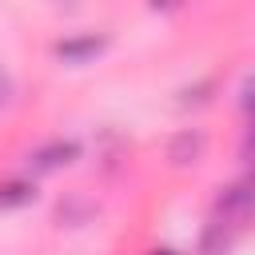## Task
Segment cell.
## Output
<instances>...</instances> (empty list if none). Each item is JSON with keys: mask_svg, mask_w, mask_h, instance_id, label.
Returning a JSON list of instances; mask_svg holds the SVG:
<instances>
[{"mask_svg": "<svg viewBox=\"0 0 255 255\" xmlns=\"http://www.w3.org/2000/svg\"><path fill=\"white\" fill-rule=\"evenodd\" d=\"M100 48V40L96 36H84V40H68V44H60L56 52L64 56V60H80V56H88V52H96Z\"/></svg>", "mask_w": 255, "mask_h": 255, "instance_id": "obj_3", "label": "cell"}, {"mask_svg": "<svg viewBox=\"0 0 255 255\" xmlns=\"http://www.w3.org/2000/svg\"><path fill=\"white\" fill-rule=\"evenodd\" d=\"M24 199H32V187L28 183H8L4 191H0V203L8 207V203H24Z\"/></svg>", "mask_w": 255, "mask_h": 255, "instance_id": "obj_4", "label": "cell"}, {"mask_svg": "<svg viewBox=\"0 0 255 255\" xmlns=\"http://www.w3.org/2000/svg\"><path fill=\"white\" fill-rule=\"evenodd\" d=\"M76 155V143H64V139H56V143H48V147H40L32 159H36V167L40 171H52V167H60V163H68Z\"/></svg>", "mask_w": 255, "mask_h": 255, "instance_id": "obj_1", "label": "cell"}, {"mask_svg": "<svg viewBox=\"0 0 255 255\" xmlns=\"http://www.w3.org/2000/svg\"><path fill=\"white\" fill-rule=\"evenodd\" d=\"M155 255H171V251H155Z\"/></svg>", "mask_w": 255, "mask_h": 255, "instance_id": "obj_5", "label": "cell"}, {"mask_svg": "<svg viewBox=\"0 0 255 255\" xmlns=\"http://www.w3.org/2000/svg\"><path fill=\"white\" fill-rule=\"evenodd\" d=\"M199 151H203V135H199V131H183V135L171 143V159H175V163H195Z\"/></svg>", "mask_w": 255, "mask_h": 255, "instance_id": "obj_2", "label": "cell"}]
</instances>
